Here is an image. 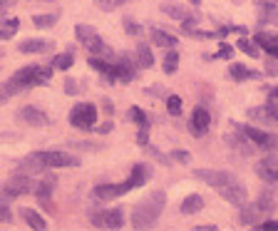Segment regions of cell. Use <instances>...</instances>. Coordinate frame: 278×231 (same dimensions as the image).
<instances>
[{"instance_id":"obj_29","label":"cell","mask_w":278,"mask_h":231,"mask_svg":"<svg viewBox=\"0 0 278 231\" xmlns=\"http://www.w3.org/2000/svg\"><path fill=\"white\" fill-rule=\"evenodd\" d=\"M256 204H259V212H261L263 216H271V214L276 212V201H273L271 194H261L259 199H256Z\"/></svg>"},{"instance_id":"obj_18","label":"cell","mask_w":278,"mask_h":231,"mask_svg":"<svg viewBox=\"0 0 278 231\" xmlns=\"http://www.w3.org/2000/svg\"><path fill=\"white\" fill-rule=\"evenodd\" d=\"M261 212H259V204H241V212H239V221L244 226H256L261 221Z\"/></svg>"},{"instance_id":"obj_25","label":"cell","mask_w":278,"mask_h":231,"mask_svg":"<svg viewBox=\"0 0 278 231\" xmlns=\"http://www.w3.org/2000/svg\"><path fill=\"white\" fill-rule=\"evenodd\" d=\"M152 43L159 45V48H177V45H179V40H177L174 35H169V33L154 28V30H152Z\"/></svg>"},{"instance_id":"obj_48","label":"cell","mask_w":278,"mask_h":231,"mask_svg":"<svg viewBox=\"0 0 278 231\" xmlns=\"http://www.w3.org/2000/svg\"><path fill=\"white\" fill-rule=\"evenodd\" d=\"M15 3V0H0V17H3L5 13H8V8Z\"/></svg>"},{"instance_id":"obj_26","label":"cell","mask_w":278,"mask_h":231,"mask_svg":"<svg viewBox=\"0 0 278 231\" xmlns=\"http://www.w3.org/2000/svg\"><path fill=\"white\" fill-rule=\"evenodd\" d=\"M256 43H259V48H263L268 55L278 57V40L271 37L268 33H259V35H256Z\"/></svg>"},{"instance_id":"obj_28","label":"cell","mask_w":278,"mask_h":231,"mask_svg":"<svg viewBox=\"0 0 278 231\" xmlns=\"http://www.w3.org/2000/svg\"><path fill=\"white\" fill-rule=\"evenodd\" d=\"M162 13L169 15V17H174V20H181V23H184V20H189V13L181 5H174V3H164L162 5Z\"/></svg>"},{"instance_id":"obj_32","label":"cell","mask_w":278,"mask_h":231,"mask_svg":"<svg viewBox=\"0 0 278 231\" xmlns=\"http://www.w3.org/2000/svg\"><path fill=\"white\" fill-rule=\"evenodd\" d=\"M166 112L172 117H179L181 115V97L179 95H169L166 97Z\"/></svg>"},{"instance_id":"obj_50","label":"cell","mask_w":278,"mask_h":231,"mask_svg":"<svg viewBox=\"0 0 278 231\" xmlns=\"http://www.w3.org/2000/svg\"><path fill=\"white\" fill-rule=\"evenodd\" d=\"M219 226H213V224H204V226H196V231H216Z\"/></svg>"},{"instance_id":"obj_47","label":"cell","mask_w":278,"mask_h":231,"mask_svg":"<svg viewBox=\"0 0 278 231\" xmlns=\"http://www.w3.org/2000/svg\"><path fill=\"white\" fill-rule=\"evenodd\" d=\"M172 159H177V162H184V164H186V162H189V154L177 149V152H172Z\"/></svg>"},{"instance_id":"obj_45","label":"cell","mask_w":278,"mask_h":231,"mask_svg":"<svg viewBox=\"0 0 278 231\" xmlns=\"http://www.w3.org/2000/svg\"><path fill=\"white\" fill-rule=\"evenodd\" d=\"M112 127H114L112 122H104V124H99V127H95V132H97V134H110Z\"/></svg>"},{"instance_id":"obj_34","label":"cell","mask_w":278,"mask_h":231,"mask_svg":"<svg viewBox=\"0 0 278 231\" xmlns=\"http://www.w3.org/2000/svg\"><path fill=\"white\" fill-rule=\"evenodd\" d=\"M10 197L3 192V194H0V221H10L13 219V214H10Z\"/></svg>"},{"instance_id":"obj_13","label":"cell","mask_w":278,"mask_h":231,"mask_svg":"<svg viewBox=\"0 0 278 231\" xmlns=\"http://www.w3.org/2000/svg\"><path fill=\"white\" fill-rule=\"evenodd\" d=\"M209 124H211V115L206 107H196L194 115H191V122H189V132L194 137H204L209 132Z\"/></svg>"},{"instance_id":"obj_36","label":"cell","mask_w":278,"mask_h":231,"mask_svg":"<svg viewBox=\"0 0 278 231\" xmlns=\"http://www.w3.org/2000/svg\"><path fill=\"white\" fill-rule=\"evenodd\" d=\"M127 117H130L132 122H137L139 127H142V124H149V119H147L144 110H139V107H130V112H127Z\"/></svg>"},{"instance_id":"obj_10","label":"cell","mask_w":278,"mask_h":231,"mask_svg":"<svg viewBox=\"0 0 278 231\" xmlns=\"http://www.w3.org/2000/svg\"><path fill=\"white\" fill-rule=\"evenodd\" d=\"M241 134H244L246 139H251L256 147H261V149H273V147L278 144L276 137H271L268 132H263V130H259V127H251V124H244Z\"/></svg>"},{"instance_id":"obj_44","label":"cell","mask_w":278,"mask_h":231,"mask_svg":"<svg viewBox=\"0 0 278 231\" xmlns=\"http://www.w3.org/2000/svg\"><path fill=\"white\" fill-rule=\"evenodd\" d=\"M102 110H104V115H110V117L114 115V104H112L110 97H104V99H102Z\"/></svg>"},{"instance_id":"obj_14","label":"cell","mask_w":278,"mask_h":231,"mask_svg":"<svg viewBox=\"0 0 278 231\" xmlns=\"http://www.w3.org/2000/svg\"><path fill=\"white\" fill-rule=\"evenodd\" d=\"M15 117H17L20 122L30 124V127H45V124L50 122L48 115L42 112L40 107H20V110L15 112Z\"/></svg>"},{"instance_id":"obj_39","label":"cell","mask_w":278,"mask_h":231,"mask_svg":"<svg viewBox=\"0 0 278 231\" xmlns=\"http://www.w3.org/2000/svg\"><path fill=\"white\" fill-rule=\"evenodd\" d=\"M80 90H82V87H80V82H77V80H72V77L65 80V92H67V95L75 97V95H80Z\"/></svg>"},{"instance_id":"obj_9","label":"cell","mask_w":278,"mask_h":231,"mask_svg":"<svg viewBox=\"0 0 278 231\" xmlns=\"http://www.w3.org/2000/svg\"><path fill=\"white\" fill-rule=\"evenodd\" d=\"M256 174H259V179H263L266 184L278 186V157L276 154L263 157L259 164H256Z\"/></svg>"},{"instance_id":"obj_2","label":"cell","mask_w":278,"mask_h":231,"mask_svg":"<svg viewBox=\"0 0 278 231\" xmlns=\"http://www.w3.org/2000/svg\"><path fill=\"white\" fill-rule=\"evenodd\" d=\"M75 37L80 40L82 48L90 50V55H99V57H104V60L112 57V50L104 45V40L99 37V33H97L92 25H84V23L75 25Z\"/></svg>"},{"instance_id":"obj_22","label":"cell","mask_w":278,"mask_h":231,"mask_svg":"<svg viewBox=\"0 0 278 231\" xmlns=\"http://www.w3.org/2000/svg\"><path fill=\"white\" fill-rule=\"evenodd\" d=\"M201 209H204V199H201L199 194H189V197L181 201L179 212H181V214H186V216H191V214H199Z\"/></svg>"},{"instance_id":"obj_42","label":"cell","mask_w":278,"mask_h":231,"mask_svg":"<svg viewBox=\"0 0 278 231\" xmlns=\"http://www.w3.org/2000/svg\"><path fill=\"white\" fill-rule=\"evenodd\" d=\"M253 229H261V231H278V221L268 219V221H259Z\"/></svg>"},{"instance_id":"obj_38","label":"cell","mask_w":278,"mask_h":231,"mask_svg":"<svg viewBox=\"0 0 278 231\" xmlns=\"http://www.w3.org/2000/svg\"><path fill=\"white\" fill-rule=\"evenodd\" d=\"M137 144L139 147H147L149 144V124H142L139 132H137Z\"/></svg>"},{"instance_id":"obj_11","label":"cell","mask_w":278,"mask_h":231,"mask_svg":"<svg viewBox=\"0 0 278 231\" xmlns=\"http://www.w3.org/2000/svg\"><path fill=\"white\" fill-rule=\"evenodd\" d=\"M219 194H221L226 201H231L233 206H241V204H246V199H248V189H246L239 179H233V182H229L224 189H219Z\"/></svg>"},{"instance_id":"obj_12","label":"cell","mask_w":278,"mask_h":231,"mask_svg":"<svg viewBox=\"0 0 278 231\" xmlns=\"http://www.w3.org/2000/svg\"><path fill=\"white\" fill-rule=\"evenodd\" d=\"M52 192H55V177H52V174H48L45 179H40V182L35 184V192H33V194L40 199V204L48 209V212H55V206H52V201H50V199H52Z\"/></svg>"},{"instance_id":"obj_49","label":"cell","mask_w":278,"mask_h":231,"mask_svg":"<svg viewBox=\"0 0 278 231\" xmlns=\"http://www.w3.org/2000/svg\"><path fill=\"white\" fill-rule=\"evenodd\" d=\"M268 102H271V104H278V87L268 90Z\"/></svg>"},{"instance_id":"obj_19","label":"cell","mask_w":278,"mask_h":231,"mask_svg":"<svg viewBox=\"0 0 278 231\" xmlns=\"http://www.w3.org/2000/svg\"><path fill=\"white\" fill-rule=\"evenodd\" d=\"M92 197L99 201H112L119 197V184H97L92 189Z\"/></svg>"},{"instance_id":"obj_31","label":"cell","mask_w":278,"mask_h":231,"mask_svg":"<svg viewBox=\"0 0 278 231\" xmlns=\"http://www.w3.org/2000/svg\"><path fill=\"white\" fill-rule=\"evenodd\" d=\"M239 50H241V52H246L248 57H259V50H261V48H259V43H256V40L251 43V40L241 37V40H239Z\"/></svg>"},{"instance_id":"obj_27","label":"cell","mask_w":278,"mask_h":231,"mask_svg":"<svg viewBox=\"0 0 278 231\" xmlns=\"http://www.w3.org/2000/svg\"><path fill=\"white\" fill-rule=\"evenodd\" d=\"M162 67H164V72H166V75H174V72H177V67H179V52H177L174 48H169V52L164 55Z\"/></svg>"},{"instance_id":"obj_8","label":"cell","mask_w":278,"mask_h":231,"mask_svg":"<svg viewBox=\"0 0 278 231\" xmlns=\"http://www.w3.org/2000/svg\"><path fill=\"white\" fill-rule=\"evenodd\" d=\"M194 177L196 179H201V182H206L211 189H224L229 182H233L236 177H233L231 172H219V169H194Z\"/></svg>"},{"instance_id":"obj_23","label":"cell","mask_w":278,"mask_h":231,"mask_svg":"<svg viewBox=\"0 0 278 231\" xmlns=\"http://www.w3.org/2000/svg\"><path fill=\"white\" fill-rule=\"evenodd\" d=\"M229 75H231V80H236V82H244V80H251V77H259V72L248 70L246 65H241V62H231Z\"/></svg>"},{"instance_id":"obj_15","label":"cell","mask_w":278,"mask_h":231,"mask_svg":"<svg viewBox=\"0 0 278 231\" xmlns=\"http://www.w3.org/2000/svg\"><path fill=\"white\" fill-rule=\"evenodd\" d=\"M50 48H55V43L52 40H45V37H28V40H23L20 43V52L23 55H40V52H48Z\"/></svg>"},{"instance_id":"obj_30","label":"cell","mask_w":278,"mask_h":231,"mask_svg":"<svg viewBox=\"0 0 278 231\" xmlns=\"http://www.w3.org/2000/svg\"><path fill=\"white\" fill-rule=\"evenodd\" d=\"M17 25H20V20H17V17H8L5 23H3V28H0V40H10V37L15 35Z\"/></svg>"},{"instance_id":"obj_16","label":"cell","mask_w":278,"mask_h":231,"mask_svg":"<svg viewBox=\"0 0 278 231\" xmlns=\"http://www.w3.org/2000/svg\"><path fill=\"white\" fill-rule=\"evenodd\" d=\"M251 119H259L263 124H278V104H263V107H251L248 110Z\"/></svg>"},{"instance_id":"obj_7","label":"cell","mask_w":278,"mask_h":231,"mask_svg":"<svg viewBox=\"0 0 278 231\" xmlns=\"http://www.w3.org/2000/svg\"><path fill=\"white\" fill-rule=\"evenodd\" d=\"M3 192L10 197V199H17V197H23V194H33L35 192V182L30 179V174H15L8 184H5V189Z\"/></svg>"},{"instance_id":"obj_40","label":"cell","mask_w":278,"mask_h":231,"mask_svg":"<svg viewBox=\"0 0 278 231\" xmlns=\"http://www.w3.org/2000/svg\"><path fill=\"white\" fill-rule=\"evenodd\" d=\"M266 75H278V57H273V55H268V60H266Z\"/></svg>"},{"instance_id":"obj_46","label":"cell","mask_w":278,"mask_h":231,"mask_svg":"<svg viewBox=\"0 0 278 231\" xmlns=\"http://www.w3.org/2000/svg\"><path fill=\"white\" fill-rule=\"evenodd\" d=\"M256 5H259V8H273V10H278V0H256Z\"/></svg>"},{"instance_id":"obj_4","label":"cell","mask_w":278,"mask_h":231,"mask_svg":"<svg viewBox=\"0 0 278 231\" xmlns=\"http://www.w3.org/2000/svg\"><path fill=\"white\" fill-rule=\"evenodd\" d=\"M37 159L42 162L45 169H70V166H80V157L70 152H60V149H45V152H35Z\"/></svg>"},{"instance_id":"obj_17","label":"cell","mask_w":278,"mask_h":231,"mask_svg":"<svg viewBox=\"0 0 278 231\" xmlns=\"http://www.w3.org/2000/svg\"><path fill=\"white\" fill-rule=\"evenodd\" d=\"M122 224H124V212H122V206H119V209H104L102 221H99L102 229L114 231V229H122Z\"/></svg>"},{"instance_id":"obj_21","label":"cell","mask_w":278,"mask_h":231,"mask_svg":"<svg viewBox=\"0 0 278 231\" xmlns=\"http://www.w3.org/2000/svg\"><path fill=\"white\" fill-rule=\"evenodd\" d=\"M134 60H137V65H139V67H144V70L154 67V55H152V48L144 45V43H139V45H137V50H134Z\"/></svg>"},{"instance_id":"obj_1","label":"cell","mask_w":278,"mask_h":231,"mask_svg":"<svg viewBox=\"0 0 278 231\" xmlns=\"http://www.w3.org/2000/svg\"><path fill=\"white\" fill-rule=\"evenodd\" d=\"M166 206V192L164 189H157L147 199H142L134 209H132V226L134 229H149L164 212Z\"/></svg>"},{"instance_id":"obj_6","label":"cell","mask_w":278,"mask_h":231,"mask_svg":"<svg viewBox=\"0 0 278 231\" xmlns=\"http://www.w3.org/2000/svg\"><path fill=\"white\" fill-rule=\"evenodd\" d=\"M149 177H152V166H147V164H134L132 172H130V177H127V179L119 184V197L127 194V192H132V189H137V186H144V184L149 182Z\"/></svg>"},{"instance_id":"obj_33","label":"cell","mask_w":278,"mask_h":231,"mask_svg":"<svg viewBox=\"0 0 278 231\" xmlns=\"http://www.w3.org/2000/svg\"><path fill=\"white\" fill-rule=\"evenodd\" d=\"M124 3H130V0H95V5H97L99 10H104V13H112V10L122 8Z\"/></svg>"},{"instance_id":"obj_5","label":"cell","mask_w":278,"mask_h":231,"mask_svg":"<svg viewBox=\"0 0 278 231\" xmlns=\"http://www.w3.org/2000/svg\"><path fill=\"white\" fill-rule=\"evenodd\" d=\"M137 60H132L127 52L117 55V62L112 65V82H132L137 77Z\"/></svg>"},{"instance_id":"obj_3","label":"cell","mask_w":278,"mask_h":231,"mask_svg":"<svg viewBox=\"0 0 278 231\" xmlns=\"http://www.w3.org/2000/svg\"><path fill=\"white\" fill-rule=\"evenodd\" d=\"M67 119H70L72 127L80 130V132L95 130V124H97V107L92 102H80V104H75V107L70 110Z\"/></svg>"},{"instance_id":"obj_52","label":"cell","mask_w":278,"mask_h":231,"mask_svg":"<svg viewBox=\"0 0 278 231\" xmlns=\"http://www.w3.org/2000/svg\"><path fill=\"white\" fill-rule=\"evenodd\" d=\"M40 3H55V0H40Z\"/></svg>"},{"instance_id":"obj_35","label":"cell","mask_w":278,"mask_h":231,"mask_svg":"<svg viewBox=\"0 0 278 231\" xmlns=\"http://www.w3.org/2000/svg\"><path fill=\"white\" fill-rule=\"evenodd\" d=\"M33 23L37 28H52L57 23V13H52V15H33Z\"/></svg>"},{"instance_id":"obj_24","label":"cell","mask_w":278,"mask_h":231,"mask_svg":"<svg viewBox=\"0 0 278 231\" xmlns=\"http://www.w3.org/2000/svg\"><path fill=\"white\" fill-rule=\"evenodd\" d=\"M20 216L25 219V224L30 226V229H35V231H42V229H48V224H45V219H42L35 209H23L20 212Z\"/></svg>"},{"instance_id":"obj_41","label":"cell","mask_w":278,"mask_h":231,"mask_svg":"<svg viewBox=\"0 0 278 231\" xmlns=\"http://www.w3.org/2000/svg\"><path fill=\"white\" fill-rule=\"evenodd\" d=\"M219 48H221V50L216 52V57H219V60H231V57H233V48H231V45H226V43H221Z\"/></svg>"},{"instance_id":"obj_37","label":"cell","mask_w":278,"mask_h":231,"mask_svg":"<svg viewBox=\"0 0 278 231\" xmlns=\"http://www.w3.org/2000/svg\"><path fill=\"white\" fill-rule=\"evenodd\" d=\"M124 30H127V35H132V37L142 35V25L137 23V20H132V17H124Z\"/></svg>"},{"instance_id":"obj_51","label":"cell","mask_w":278,"mask_h":231,"mask_svg":"<svg viewBox=\"0 0 278 231\" xmlns=\"http://www.w3.org/2000/svg\"><path fill=\"white\" fill-rule=\"evenodd\" d=\"M189 3H191V5H201V0H189Z\"/></svg>"},{"instance_id":"obj_43","label":"cell","mask_w":278,"mask_h":231,"mask_svg":"<svg viewBox=\"0 0 278 231\" xmlns=\"http://www.w3.org/2000/svg\"><path fill=\"white\" fill-rule=\"evenodd\" d=\"M144 149H147V152H149V154H152V157H154V159H157V162H162V164H164V166H169V159H166V157H164V154H162V152H157V149H154V147H149V144H147V147H144Z\"/></svg>"},{"instance_id":"obj_20","label":"cell","mask_w":278,"mask_h":231,"mask_svg":"<svg viewBox=\"0 0 278 231\" xmlns=\"http://www.w3.org/2000/svg\"><path fill=\"white\" fill-rule=\"evenodd\" d=\"M75 65V52L72 50H65V52H57L52 60H50V67L52 70H60V72H65Z\"/></svg>"}]
</instances>
